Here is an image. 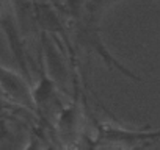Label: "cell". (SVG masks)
Masks as SVG:
<instances>
[{
  "label": "cell",
  "instance_id": "cell-1",
  "mask_svg": "<svg viewBox=\"0 0 160 150\" xmlns=\"http://www.w3.org/2000/svg\"><path fill=\"white\" fill-rule=\"evenodd\" d=\"M98 22H93V21H88V19H83V22H80L75 28V39L78 41V44H82L83 47L96 52L110 67H115L116 70H119L122 75L129 77L130 80H135V82H140V77L133 72H130L126 66H122L118 59L113 58V55L107 50L105 44L102 42L101 39V35H99V30H98Z\"/></svg>",
  "mask_w": 160,
  "mask_h": 150
},
{
  "label": "cell",
  "instance_id": "cell-2",
  "mask_svg": "<svg viewBox=\"0 0 160 150\" xmlns=\"http://www.w3.org/2000/svg\"><path fill=\"white\" fill-rule=\"evenodd\" d=\"M101 139L108 142H122V144H137V142H155L160 139V130H138L130 131L119 127L105 125L101 130Z\"/></svg>",
  "mask_w": 160,
  "mask_h": 150
},
{
  "label": "cell",
  "instance_id": "cell-3",
  "mask_svg": "<svg viewBox=\"0 0 160 150\" xmlns=\"http://www.w3.org/2000/svg\"><path fill=\"white\" fill-rule=\"evenodd\" d=\"M42 44H44V52H46V59H47V67L52 75V78L58 83H66L69 78V72L66 69V64L58 52V49L53 45V42L44 35L42 36Z\"/></svg>",
  "mask_w": 160,
  "mask_h": 150
},
{
  "label": "cell",
  "instance_id": "cell-4",
  "mask_svg": "<svg viewBox=\"0 0 160 150\" xmlns=\"http://www.w3.org/2000/svg\"><path fill=\"white\" fill-rule=\"evenodd\" d=\"M0 85H2V88L10 96H13L14 99H18L21 102L30 103L33 100V94H30V89L27 88L25 82L19 75H16L11 70H7L3 67H0Z\"/></svg>",
  "mask_w": 160,
  "mask_h": 150
},
{
  "label": "cell",
  "instance_id": "cell-5",
  "mask_svg": "<svg viewBox=\"0 0 160 150\" xmlns=\"http://www.w3.org/2000/svg\"><path fill=\"white\" fill-rule=\"evenodd\" d=\"M38 14H39V22L42 24L44 28H47L49 31H63L58 14L49 5H38Z\"/></svg>",
  "mask_w": 160,
  "mask_h": 150
},
{
  "label": "cell",
  "instance_id": "cell-6",
  "mask_svg": "<svg viewBox=\"0 0 160 150\" xmlns=\"http://www.w3.org/2000/svg\"><path fill=\"white\" fill-rule=\"evenodd\" d=\"M53 92H55L53 80H50L49 77H46V75H42V78H41L36 91L33 92V100H35L36 105H44L49 100H52Z\"/></svg>",
  "mask_w": 160,
  "mask_h": 150
},
{
  "label": "cell",
  "instance_id": "cell-7",
  "mask_svg": "<svg viewBox=\"0 0 160 150\" xmlns=\"http://www.w3.org/2000/svg\"><path fill=\"white\" fill-rule=\"evenodd\" d=\"M154 142H143V144H138V145H135L132 150H146L148 147H151Z\"/></svg>",
  "mask_w": 160,
  "mask_h": 150
}]
</instances>
